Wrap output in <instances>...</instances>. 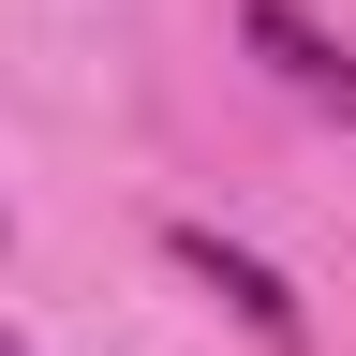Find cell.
<instances>
[{
  "instance_id": "obj_1",
  "label": "cell",
  "mask_w": 356,
  "mask_h": 356,
  "mask_svg": "<svg viewBox=\"0 0 356 356\" xmlns=\"http://www.w3.org/2000/svg\"><path fill=\"white\" fill-rule=\"evenodd\" d=\"M163 252H178V267H193V282H208L222 312H238V327H252L267 356H297V341H312V312H297V282H282V267H267V252H222V238H208V222H178V238H163Z\"/></svg>"
},
{
  "instance_id": "obj_3",
  "label": "cell",
  "mask_w": 356,
  "mask_h": 356,
  "mask_svg": "<svg viewBox=\"0 0 356 356\" xmlns=\"http://www.w3.org/2000/svg\"><path fill=\"white\" fill-rule=\"evenodd\" d=\"M0 252H15V222H0Z\"/></svg>"
},
{
  "instance_id": "obj_2",
  "label": "cell",
  "mask_w": 356,
  "mask_h": 356,
  "mask_svg": "<svg viewBox=\"0 0 356 356\" xmlns=\"http://www.w3.org/2000/svg\"><path fill=\"white\" fill-rule=\"evenodd\" d=\"M238 30H252V60L282 74L297 104H341V119H356V60H341V44L297 15V0H238Z\"/></svg>"
},
{
  "instance_id": "obj_4",
  "label": "cell",
  "mask_w": 356,
  "mask_h": 356,
  "mask_svg": "<svg viewBox=\"0 0 356 356\" xmlns=\"http://www.w3.org/2000/svg\"><path fill=\"white\" fill-rule=\"evenodd\" d=\"M0 356H15V341H0Z\"/></svg>"
}]
</instances>
